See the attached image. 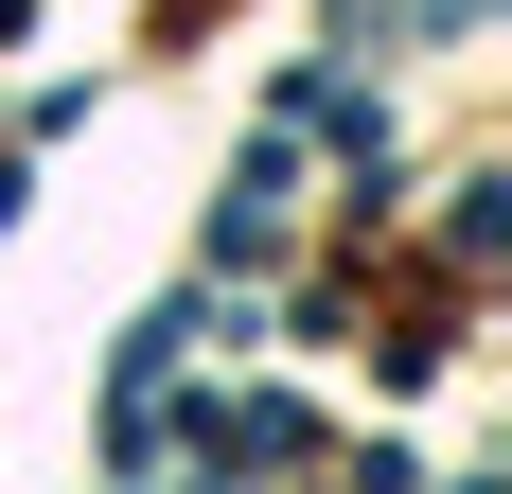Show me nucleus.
<instances>
[{
    "label": "nucleus",
    "mask_w": 512,
    "mask_h": 494,
    "mask_svg": "<svg viewBox=\"0 0 512 494\" xmlns=\"http://www.w3.org/2000/svg\"><path fill=\"white\" fill-rule=\"evenodd\" d=\"M212 459H318V406H283V389H265V406H212Z\"/></svg>",
    "instance_id": "nucleus-1"
}]
</instances>
